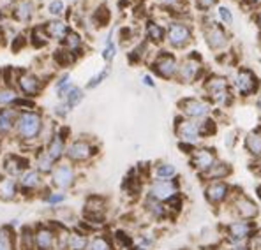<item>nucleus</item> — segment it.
Masks as SVG:
<instances>
[{
  "label": "nucleus",
  "instance_id": "1",
  "mask_svg": "<svg viewBox=\"0 0 261 250\" xmlns=\"http://www.w3.org/2000/svg\"><path fill=\"white\" fill-rule=\"evenodd\" d=\"M258 233V226L254 220H245V218H237L226 224L224 238L229 245H240L247 243L252 238V234Z\"/></svg>",
  "mask_w": 261,
  "mask_h": 250
},
{
  "label": "nucleus",
  "instance_id": "2",
  "mask_svg": "<svg viewBox=\"0 0 261 250\" xmlns=\"http://www.w3.org/2000/svg\"><path fill=\"white\" fill-rule=\"evenodd\" d=\"M41 129H43V118H41L39 113L27 111V113H21L20 117H18L16 130L21 140H25V141L36 140L41 134Z\"/></svg>",
  "mask_w": 261,
  "mask_h": 250
},
{
  "label": "nucleus",
  "instance_id": "3",
  "mask_svg": "<svg viewBox=\"0 0 261 250\" xmlns=\"http://www.w3.org/2000/svg\"><path fill=\"white\" fill-rule=\"evenodd\" d=\"M180 196V187L176 180H152L148 188V198L161 203H170Z\"/></svg>",
  "mask_w": 261,
  "mask_h": 250
},
{
  "label": "nucleus",
  "instance_id": "4",
  "mask_svg": "<svg viewBox=\"0 0 261 250\" xmlns=\"http://www.w3.org/2000/svg\"><path fill=\"white\" fill-rule=\"evenodd\" d=\"M231 208L235 210L239 218H245V220H254L259 215V206L244 192H237L235 196H231Z\"/></svg>",
  "mask_w": 261,
  "mask_h": 250
},
{
  "label": "nucleus",
  "instance_id": "5",
  "mask_svg": "<svg viewBox=\"0 0 261 250\" xmlns=\"http://www.w3.org/2000/svg\"><path fill=\"white\" fill-rule=\"evenodd\" d=\"M233 192L231 187L224 182V180H217V182H208V185L205 187V198L212 206H221L224 205L228 199H231Z\"/></svg>",
  "mask_w": 261,
  "mask_h": 250
},
{
  "label": "nucleus",
  "instance_id": "6",
  "mask_svg": "<svg viewBox=\"0 0 261 250\" xmlns=\"http://www.w3.org/2000/svg\"><path fill=\"white\" fill-rule=\"evenodd\" d=\"M176 136H178L180 143L187 145V146H194L201 137V130H199V124H196L191 118H186V120H178L175 125Z\"/></svg>",
  "mask_w": 261,
  "mask_h": 250
},
{
  "label": "nucleus",
  "instance_id": "7",
  "mask_svg": "<svg viewBox=\"0 0 261 250\" xmlns=\"http://www.w3.org/2000/svg\"><path fill=\"white\" fill-rule=\"evenodd\" d=\"M217 162V155L212 148H198L191 153V164L199 175L205 176Z\"/></svg>",
  "mask_w": 261,
  "mask_h": 250
},
{
  "label": "nucleus",
  "instance_id": "8",
  "mask_svg": "<svg viewBox=\"0 0 261 250\" xmlns=\"http://www.w3.org/2000/svg\"><path fill=\"white\" fill-rule=\"evenodd\" d=\"M178 67L180 65L176 64V59L171 53H163L153 62V71L157 72V76H161L164 79H173L178 74Z\"/></svg>",
  "mask_w": 261,
  "mask_h": 250
},
{
  "label": "nucleus",
  "instance_id": "9",
  "mask_svg": "<svg viewBox=\"0 0 261 250\" xmlns=\"http://www.w3.org/2000/svg\"><path fill=\"white\" fill-rule=\"evenodd\" d=\"M76 182V173H74V168L71 164H60L53 169L51 173V183L55 185L57 188H71L74 185Z\"/></svg>",
  "mask_w": 261,
  "mask_h": 250
},
{
  "label": "nucleus",
  "instance_id": "10",
  "mask_svg": "<svg viewBox=\"0 0 261 250\" xmlns=\"http://www.w3.org/2000/svg\"><path fill=\"white\" fill-rule=\"evenodd\" d=\"M94 153H95L94 146L83 140L72 141V143L67 146V150H65V155H67V159L72 160V162H85Z\"/></svg>",
  "mask_w": 261,
  "mask_h": 250
},
{
  "label": "nucleus",
  "instance_id": "11",
  "mask_svg": "<svg viewBox=\"0 0 261 250\" xmlns=\"http://www.w3.org/2000/svg\"><path fill=\"white\" fill-rule=\"evenodd\" d=\"M235 85L242 95H252V94H256L259 88L258 78H256V74L251 69H240L239 74H237Z\"/></svg>",
  "mask_w": 261,
  "mask_h": 250
},
{
  "label": "nucleus",
  "instance_id": "12",
  "mask_svg": "<svg viewBox=\"0 0 261 250\" xmlns=\"http://www.w3.org/2000/svg\"><path fill=\"white\" fill-rule=\"evenodd\" d=\"M105 213H106V201L99 196H92L87 199L85 203V218L88 222H95L101 224L105 222Z\"/></svg>",
  "mask_w": 261,
  "mask_h": 250
},
{
  "label": "nucleus",
  "instance_id": "13",
  "mask_svg": "<svg viewBox=\"0 0 261 250\" xmlns=\"http://www.w3.org/2000/svg\"><path fill=\"white\" fill-rule=\"evenodd\" d=\"M205 90L217 104H226V101H228V81L224 78L214 76V78L206 79Z\"/></svg>",
  "mask_w": 261,
  "mask_h": 250
},
{
  "label": "nucleus",
  "instance_id": "14",
  "mask_svg": "<svg viewBox=\"0 0 261 250\" xmlns=\"http://www.w3.org/2000/svg\"><path fill=\"white\" fill-rule=\"evenodd\" d=\"M34 236H36V250H55L59 234L51 228L41 226L34 231Z\"/></svg>",
  "mask_w": 261,
  "mask_h": 250
},
{
  "label": "nucleus",
  "instance_id": "15",
  "mask_svg": "<svg viewBox=\"0 0 261 250\" xmlns=\"http://www.w3.org/2000/svg\"><path fill=\"white\" fill-rule=\"evenodd\" d=\"M180 107L187 118H203L210 113V104L199 99H186L180 102Z\"/></svg>",
  "mask_w": 261,
  "mask_h": 250
},
{
  "label": "nucleus",
  "instance_id": "16",
  "mask_svg": "<svg viewBox=\"0 0 261 250\" xmlns=\"http://www.w3.org/2000/svg\"><path fill=\"white\" fill-rule=\"evenodd\" d=\"M168 41L173 48H184L191 41V30L182 23H171L168 29Z\"/></svg>",
  "mask_w": 261,
  "mask_h": 250
},
{
  "label": "nucleus",
  "instance_id": "17",
  "mask_svg": "<svg viewBox=\"0 0 261 250\" xmlns=\"http://www.w3.org/2000/svg\"><path fill=\"white\" fill-rule=\"evenodd\" d=\"M18 85H20L21 92L27 95V97H34V95H37L41 92V88H43V83H41V79L37 78L36 74H30V72H23V74L18 78Z\"/></svg>",
  "mask_w": 261,
  "mask_h": 250
},
{
  "label": "nucleus",
  "instance_id": "18",
  "mask_svg": "<svg viewBox=\"0 0 261 250\" xmlns=\"http://www.w3.org/2000/svg\"><path fill=\"white\" fill-rule=\"evenodd\" d=\"M199 72H201V64L196 62V60L187 59L186 62L180 64L178 74H176V76L180 78V81H184V83H193L194 79L199 76Z\"/></svg>",
  "mask_w": 261,
  "mask_h": 250
},
{
  "label": "nucleus",
  "instance_id": "19",
  "mask_svg": "<svg viewBox=\"0 0 261 250\" xmlns=\"http://www.w3.org/2000/svg\"><path fill=\"white\" fill-rule=\"evenodd\" d=\"M205 37H206V42L212 49H222L228 42V37H226L224 30L217 25H212L206 29L205 32Z\"/></svg>",
  "mask_w": 261,
  "mask_h": 250
},
{
  "label": "nucleus",
  "instance_id": "20",
  "mask_svg": "<svg viewBox=\"0 0 261 250\" xmlns=\"http://www.w3.org/2000/svg\"><path fill=\"white\" fill-rule=\"evenodd\" d=\"M145 210H147V213L150 215L152 218H157V220H163V218L171 215L166 203L155 201V199H152V198H147V201H145Z\"/></svg>",
  "mask_w": 261,
  "mask_h": 250
},
{
  "label": "nucleus",
  "instance_id": "21",
  "mask_svg": "<svg viewBox=\"0 0 261 250\" xmlns=\"http://www.w3.org/2000/svg\"><path fill=\"white\" fill-rule=\"evenodd\" d=\"M65 143H64V137L60 136V134H55V136L49 140V143L48 146H46V153H48L49 157H51L53 160H60L64 157V153H65Z\"/></svg>",
  "mask_w": 261,
  "mask_h": 250
},
{
  "label": "nucleus",
  "instance_id": "22",
  "mask_svg": "<svg viewBox=\"0 0 261 250\" xmlns=\"http://www.w3.org/2000/svg\"><path fill=\"white\" fill-rule=\"evenodd\" d=\"M43 183V178H41V173L37 169H27L20 178V185L23 190H34Z\"/></svg>",
  "mask_w": 261,
  "mask_h": 250
},
{
  "label": "nucleus",
  "instance_id": "23",
  "mask_svg": "<svg viewBox=\"0 0 261 250\" xmlns=\"http://www.w3.org/2000/svg\"><path fill=\"white\" fill-rule=\"evenodd\" d=\"M34 14V2L32 0H18L13 7V16L18 21H29Z\"/></svg>",
  "mask_w": 261,
  "mask_h": 250
},
{
  "label": "nucleus",
  "instance_id": "24",
  "mask_svg": "<svg viewBox=\"0 0 261 250\" xmlns=\"http://www.w3.org/2000/svg\"><path fill=\"white\" fill-rule=\"evenodd\" d=\"M231 166H229L228 162H222V160H217L216 166L210 169L208 173L205 175V178L208 180V182H217V180H226L229 175H231Z\"/></svg>",
  "mask_w": 261,
  "mask_h": 250
},
{
  "label": "nucleus",
  "instance_id": "25",
  "mask_svg": "<svg viewBox=\"0 0 261 250\" xmlns=\"http://www.w3.org/2000/svg\"><path fill=\"white\" fill-rule=\"evenodd\" d=\"M245 148L254 159H261V130H254V132L247 134L245 137Z\"/></svg>",
  "mask_w": 261,
  "mask_h": 250
},
{
  "label": "nucleus",
  "instance_id": "26",
  "mask_svg": "<svg viewBox=\"0 0 261 250\" xmlns=\"http://www.w3.org/2000/svg\"><path fill=\"white\" fill-rule=\"evenodd\" d=\"M46 34L48 37H53V39H65L69 36V30H67V25L60 20H55V21H49L48 25L44 26Z\"/></svg>",
  "mask_w": 261,
  "mask_h": 250
},
{
  "label": "nucleus",
  "instance_id": "27",
  "mask_svg": "<svg viewBox=\"0 0 261 250\" xmlns=\"http://www.w3.org/2000/svg\"><path fill=\"white\" fill-rule=\"evenodd\" d=\"M18 194V185L13 178H2L0 180V199L11 201Z\"/></svg>",
  "mask_w": 261,
  "mask_h": 250
},
{
  "label": "nucleus",
  "instance_id": "28",
  "mask_svg": "<svg viewBox=\"0 0 261 250\" xmlns=\"http://www.w3.org/2000/svg\"><path fill=\"white\" fill-rule=\"evenodd\" d=\"M25 168H27V159H21V157H18V155H11L9 159L6 160L7 173L13 176L23 175V173H25Z\"/></svg>",
  "mask_w": 261,
  "mask_h": 250
},
{
  "label": "nucleus",
  "instance_id": "29",
  "mask_svg": "<svg viewBox=\"0 0 261 250\" xmlns=\"http://www.w3.org/2000/svg\"><path fill=\"white\" fill-rule=\"evenodd\" d=\"M176 169L168 162L157 164L153 169V180H176Z\"/></svg>",
  "mask_w": 261,
  "mask_h": 250
},
{
  "label": "nucleus",
  "instance_id": "30",
  "mask_svg": "<svg viewBox=\"0 0 261 250\" xmlns=\"http://www.w3.org/2000/svg\"><path fill=\"white\" fill-rule=\"evenodd\" d=\"M88 243L90 240L87 238V234L83 233H71L69 236V250H88Z\"/></svg>",
  "mask_w": 261,
  "mask_h": 250
},
{
  "label": "nucleus",
  "instance_id": "31",
  "mask_svg": "<svg viewBox=\"0 0 261 250\" xmlns=\"http://www.w3.org/2000/svg\"><path fill=\"white\" fill-rule=\"evenodd\" d=\"M16 120V113L13 109H0V132H9Z\"/></svg>",
  "mask_w": 261,
  "mask_h": 250
},
{
  "label": "nucleus",
  "instance_id": "32",
  "mask_svg": "<svg viewBox=\"0 0 261 250\" xmlns=\"http://www.w3.org/2000/svg\"><path fill=\"white\" fill-rule=\"evenodd\" d=\"M88 250H113V243H111L110 238L102 236V234H97V236L90 238Z\"/></svg>",
  "mask_w": 261,
  "mask_h": 250
},
{
  "label": "nucleus",
  "instance_id": "33",
  "mask_svg": "<svg viewBox=\"0 0 261 250\" xmlns=\"http://www.w3.org/2000/svg\"><path fill=\"white\" fill-rule=\"evenodd\" d=\"M53 164H55V160H53L46 152L37 155V171L39 173H53V169H55Z\"/></svg>",
  "mask_w": 261,
  "mask_h": 250
},
{
  "label": "nucleus",
  "instance_id": "34",
  "mask_svg": "<svg viewBox=\"0 0 261 250\" xmlns=\"http://www.w3.org/2000/svg\"><path fill=\"white\" fill-rule=\"evenodd\" d=\"M0 250H13V233L9 228H0Z\"/></svg>",
  "mask_w": 261,
  "mask_h": 250
},
{
  "label": "nucleus",
  "instance_id": "35",
  "mask_svg": "<svg viewBox=\"0 0 261 250\" xmlns=\"http://www.w3.org/2000/svg\"><path fill=\"white\" fill-rule=\"evenodd\" d=\"M83 99V92L80 90L78 87H71V90L65 94V104H67L69 107L76 106L80 101Z\"/></svg>",
  "mask_w": 261,
  "mask_h": 250
},
{
  "label": "nucleus",
  "instance_id": "36",
  "mask_svg": "<svg viewBox=\"0 0 261 250\" xmlns=\"http://www.w3.org/2000/svg\"><path fill=\"white\" fill-rule=\"evenodd\" d=\"M147 36H148V39L153 41V42L163 41V37H164L163 26H159L157 23H148V26H147Z\"/></svg>",
  "mask_w": 261,
  "mask_h": 250
},
{
  "label": "nucleus",
  "instance_id": "37",
  "mask_svg": "<svg viewBox=\"0 0 261 250\" xmlns=\"http://www.w3.org/2000/svg\"><path fill=\"white\" fill-rule=\"evenodd\" d=\"M21 248L23 250H34L36 248V236H34V233L30 231L29 228H25L21 231Z\"/></svg>",
  "mask_w": 261,
  "mask_h": 250
},
{
  "label": "nucleus",
  "instance_id": "38",
  "mask_svg": "<svg viewBox=\"0 0 261 250\" xmlns=\"http://www.w3.org/2000/svg\"><path fill=\"white\" fill-rule=\"evenodd\" d=\"M16 92L13 88H4L0 90V106H6V104H14L16 101Z\"/></svg>",
  "mask_w": 261,
  "mask_h": 250
},
{
  "label": "nucleus",
  "instance_id": "39",
  "mask_svg": "<svg viewBox=\"0 0 261 250\" xmlns=\"http://www.w3.org/2000/svg\"><path fill=\"white\" fill-rule=\"evenodd\" d=\"M65 46H67V49L71 53L78 51V49L82 48V37H80L78 34H69V36L65 37Z\"/></svg>",
  "mask_w": 261,
  "mask_h": 250
},
{
  "label": "nucleus",
  "instance_id": "40",
  "mask_svg": "<svg viewBox=\"0 0 261 250\" xmlns=\"http://www.w3.org/2000/svg\"><path fill=\"white\" fill-rule=\"evenodd\" d=\"M216 129H217V125H216V122L212 120V118H205V120L199 124V130H201V136H212V134H216Z\"/></svg>",
  "mask_w": 261,
  "mask_h": 250
},
{
  "label": "nucleus",
  "instance_id": "41",
  "mask_svg": "<svg viewBox=\"0 0 261 250\" xmlns=\"http://www.w3.org/2000/svg\"><path fill=\"white\" fill-rule=\"evenodd\" d=\"M71 87H72V85H71V81H69V76L65 74V76L60 78V81L57 83V92H59L60 97H65V94L71 90Z\"/></svg>",
  "mask_w": 261,
  "mask_h": 250
},
{
  "label": "nucleus",
  "instance_id": "42",
  "mask_svg": "<svg viewBox=\"0 0 261 250\" xmlns=\"http://www.w3.org/2000/svg\"><path fill=\"white\" fill-rule=\"evenodd\" d=\"M55 60L59 65H69L72 62V57H71V51H65V49H59L55 53Z\"/></svg>",
  "mask_w": 261,
  "mask_h": 250
},
{
  "label": "nucleus",
  "instance_id": "43",
  "mask_svg": "<svg viewBox=\"0 0 261 250\" xmlns=\"http://www.w3.org/2000/svg\"><path fill=\"white\" fill-rule=\"evenodd\" d=\"M48 11H49V14H53V16H60V14L64 13V2L62 0H53V2L48 6Z\"/></svg>",
  "mask_w": 261,
  "mask_h": 250
},
{
  "label": "nucleus",
  "instance_id": "44",
  "mask_svg": "<svg viewBox=\"0 0 261 250\" xmlns=\"http://www.w3.org/2000/svg\"><path fill=\"white\" fill-rule=\"evenodd\" d=\"M108 72H110L108 69H105V71H101L97 76H94V78H92L90 81H88L87 88H95V87H97V85H101L102 81H105V78H106V76H108Z\"/></svg>",
  "mask_w": 261,
  "mask_h": 250
},
{
  "label": "nucleus",
  "instance_id": "45",
  "mask_svg": "<svg viewBox=\"0 0 261 250\" xmlns=\"http://www.w3.org/2000/svg\"><path fill=\"white\" fill-rule=\"evenodd\" d=\"M46 201L49 203V205H60V203H64L65 201V194L64 192H51V194L46 198Z\"/></svg>",
  "mask_w": 261,
  "mask_h": 250
},
{
  "label": "nucleus",
  "instance_id": "46",
  "mask_svg": "<svg viewBox=\"0 0 261 250\" xmlns=\"http://www.w3.org/2000/svg\"><path fill=\"white\" fill-rule=\"evenodd\" d=\"M95 20H97L99 25H106L110 20V13H108V9L106 7H99V11L95 13Z\"/></svg>",
  "mask_w": 261,
  "mask_h": 250
},
{
  "label": "nucleus",
  "instance_id": "47",
  "mask_svg": "<svg viewBox=\"0 0 261 250\" xmlns=\"http://www.w3.org/2000/svg\"><path fill=\"white\" fill-rule=\"evenodd\" d=\"M115 53H117V48H115L113 41L108 39V42H106L105 51H102V59H105V60H111L115 57Z\"/></svg>",
  "mask_w": 261,
  "mask_h": 250
},
{
  "label": "nucleus",
  "instance_id": "48",
  "mask_svg": "<svg viewBox=\"0 0 261 250\" xmlns=\"http://www.w3.org/2000/svg\"><path fill=\"white\" fill-rule=\"evenodd\" d=\"M247 245L251 247V250H261V231L252 234V238L247 241Z\"/></svg>",
  "mask_w": 261,
  "mask_h": 250
},
{
  "label": "nucleus",
  "instance_id": "49",
  "mask_svg": "<svg viewBox=\"0 0 261 250\" xmlns=\"http://www.w3.org/2000/svg\"><path fill=\"white\" fill-rule=\"evenodd\" d=\"M219 16H221L226 23H231V21H233L231 13H229V11L226 9V7H219Z\"/></svg>",
  "mask_w": 261,
  "mask_h": 250
},
{
  "label": "nucleus",
  "instance_id": "50",
  "mask_svg": "<svg viewBox=\"0 0 261 250\" xmlns=\"http://www.w3.org/2000/svg\"><path fill=\"white\" fill-rule=\"evenodd\" d=\"M23 46H25V37L18 36L16 41L13 42V49H14V51H20V48H23Z\"/></svg>",
  "mask_w": 261,
  "mask_h": 250
},
{
  "label": "nucleus",
  "instance_id": "51",
  "mask_svg": "<svg viewBox=\"0 0 261 250\" xmlns=\"http://www.w3.org/2000/svg\"><path fill=\"white\" fill-rule=\"evenodd\" d=\"M216 2L217 0H198V6L201 7V9H208V7H212Z\"/></svg>",
  "mask_w": 261,
  "mask_h": 250
},
{
  "label": "nucleus",
  "instance_id": "52",
  "mask_svg": "<svg viewBox=\"0 0 261 250\" xmlns=\"http://www.w3.org/2000/svg\"><path fill=\"white\" fill-rule=\"evenodd\" d=\"M229 250H251V247L247 243H240V245H231Z\"/></svg>",
  "mask_w": 261,
  "mask_h": 250
},
{
  "label": "nucleus",
  "instance_id": "53",
  "mask_svg": "<svg viewBox=\"0 0 261 250\" xmlns=\"http://www.w3.org/2000/svg\"><path fill=\"white\" fill-rule=\"evenodd\" d=\"M161 2H163L164 6H176V4H178V0H161Z\"/></svg>",
  "mask_w": 261,
  "mask_h": 250
},
{
  "label": "nucleus",
  "instance_id": "54",
  "mask_svg": "<svg viewBox=\"0 0 261 250\" xmlns=\"http://www.w3.org/2000/svg\"><path fill=\"white\" fill-rule=\"evenodd\" d=\"M143 83H145V85H148V87H153V81H152L150 76H143Z\"/></svg>",
  "mask_w": 261,
  "mask_h": 250
},
{
  "label": "nucleus",
  "instance_id": "55",
  "mask_svg": "<svg viewBox=\"0 0 261 250\" xmlns=\"http://www.w3.org/2000/svg\"><path fill=\"white\" fill-rule=\"evenodd\" d=\"M258 198H259V205H261V187H258Z\"/></svg>",
  "mask_w": 261,
  "mask_h": 250
},
{
  "label": "nucleus",
  "instance_id": "56",
  "mask_svg": "<svg viewBox=\"0 0 261 250\" xmlns=\"http://www.w3.org/2000/svg\"><path fill=\"white\" fill-rule=\"evenodd\" d=\"M258 107H259V111H261V94H259V97H258Z\"/></svg>",
  "mask_w": 261,
  "mask_h": 250
},
{
  "label": "nucleus",
  "instance_id": "57",
  "mask_svg": "<svg viewBox=\"0 0 261 250\" xmlns=\"http://www.w3.org/2000/svg\"><path fill=\"white\" fill-rule=\"evenodd\" d=\"M251 4H258V2H261V0H249Z\"/></svg>",
  "mask_w": 261,
  "mask_h": 250
}]
</instances>
